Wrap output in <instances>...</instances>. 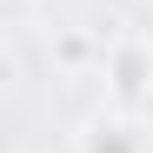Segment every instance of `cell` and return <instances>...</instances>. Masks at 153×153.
Wrapping results in <instances>:
<instances>
[{"mask_svg":"<svg viewBox=\"0 0 153 153\" xmlns=\"http://www.w3.org/2000/svg\"><path fill=\"white\" fill-rule=\"evenodd\" d=\"M73 146H80V153H146V146H153V133H146V120H140V113H120V107H107V113L80 120Z\"/></svg>","mask_w":153,"mask_h":153,"instance_id":"7a4b0ae2","label":"cell"},{"mask_svg":"<svg viewBox=\"0 0 153 153\" xmlns=\"http://www.w3.org/2000/svg\"><path fill=\"white\" fill-rule=\"evenodd\" d=\"M140 120H146V133H153V100H146V107H140Z\"/></svg>","mask_w":153,"mask_h":153,"instance_id":"5b68a950","label":"cell"},{"mask_svg":"<svg viewBox=\"0 0 153 153\" xmlns=\"http://www.w3.org/2000/svg\"><path fill=\"white\" fill-rule=\"evenodd\" d=\"M100 87H107V107L140 113L153 100V40L146 33H120L107 53H100Z\"/></svg>","mask_w":153,"mask_h":153,"instance_id":"6da1fadb","label":"cell"},{"mask_svg":"<svg viewBox=\"0 0 153 153\" xmlns=\"http://www.w3.org/2000/svg\"><path fill=\"white\" fill-rule=\"evenodd\" d=\"M27 7H33V0H7V13H27Z\"/></svg>","mask_w":153,"mask_h":153,"instance_id":"277c9868","label":"cell"},{"mask_svg":"<svg viewBox=\"0 0 153 153\" xmlns=\"http://www.w3.org/2000/svg\"><path fill=\"white\" fill-rule=\"evenodd\" d=\"M60 60H67V67H80V60H87V40H80V33H67V40H60Z\"/></svg>","mask_w":153,"mask_h":153,"instance_id":"3957f363","label":"cell"}]
</instances>
